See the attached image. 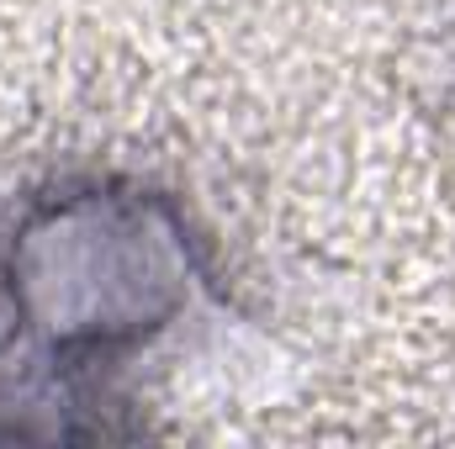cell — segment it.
I'll use <instances>...</instances> for the list:
<instances>
[{"label":"cell","mask_w":455,"mask_h":449,"mask_svg":"<svg viewBox=\"0 0 455 449\" xmlns=\"http://www.w3.org/2000/svg\"><path fill=\"white\" fill-rule=\"evenodd\" d=\"M191 296V232L138 185H80L32 207L5 243V302L59 370H96L154 338Z\"/></svg>","instance_id":"cell-1"}]
</instances>
